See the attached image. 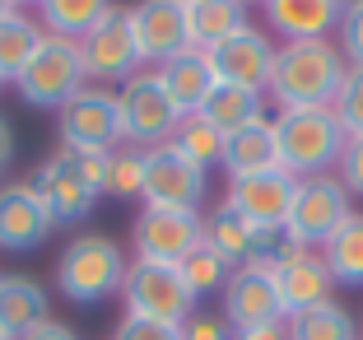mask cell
<instances>
[{
	"label": "cell",
	"instance_id": "obj_2",
	"mask_svg": "<svg viewBox=\"0 0 363 340\" xmlns=\"http://www.w3.org/2000/svg\"><path fill=\"white\" fill-rule=\"evenodd\" d=\"M275 154L279 168L294 177H321L331 172L345 154V126L335 121L331 107H298V112H279L275 121Z\"/></svg>",
	"mask_w": 363,
	"mask_h": 340
},
{
	"label": "cell",
	"instance_id": "obj_33",
	"mask_svg": "<svg viewBox=\"0 0 363 340\" xmlns=\"http://www.w3.org/2000/svg\"><path fill=\"white\" fill-rule=\"evenodd\" d=\"M65 149V145H61ZM75 172L94 187V192H107V172H112V149H65Z\"/></svg>",
	"mask_w": 363,
	"mask_h": 340
},
{
	"label": "cell",
	"instance_id": "obj_3",
	"mask_svg": "<svg viewBox=\"0 0 363 340\" xmlns=\"http://www.w3.org/2000/svg\"><path fill=\"white\" fill-rule=\"evenodd\" d=\"M126 266V252L107 234H79L56 256V289L70 303H103V298L121 294Z\"/></svg>",
	"mask_w": 363,
	"mask_h": 340
},
{
	"label": "cell",
	"instance_id": "obj_32",
	"mask_svg": "<svg viewBox=\"0 0 363 340\" xmlns=\"http://www.w3.org/2000/svg\"><path fill=\"white\" fill-rule=\"evenodd\" d=\"M331 112L345 126V136H363V65H350V70H345V84H340V94H335Z\"/></svg>",
	"mask_w": 363,
	"mask_h": 340
},
{
	"label": "cell",
	"instance_id": "obj_45",
	"mask_svg": "<svg viewBox=\"0 0 363 340\" xmlns=\"http://www.w3.org/2000/svg\"><path fill=\"white\" fill-rule=\"evenodd\" d=\"M0 340H5V336H0Z\"/></svg>",
	"mask_w": 363,
	"mask_h": 340
},
{
	"label": "cell",
	"instance_id": "obj_27",
	"mask_svg": "<svg viewBox=\"0 0 363 340\" xmlns=\"http://www.w3.org/2000/svg\"><path fill=\"white\" fill-rule=\"evenodd\" d=\"M321 261H326L335 285L363 289V214L359 210L340 224V234H335L331 243L321 247Z\"/></svg>",
	"mask_w": 363,
	"mask_h": 340
},
{
	"label": "cell",
	"instance_id": "obj_9",
	"mask_svg": "<svg viewBox=\"0 0 363 340\" xmlns=\"http://www.w3.org/2000/svg\"><path fill=\"white\" fill-rule=\"evenodd\" d=\"M130 243H135L140 261H168V266H182V256L196 252V247L205 243V219H201V210L145 205V210L135 214Z\"/></svg>",
	"mask_w": 363,
	"mask_h": 340
},
{
	"label": "cell",
	"instance_id": "obj_23",
	"mask_svg": "<svg viewBox=\"0 0 363 340\" xmlns=\"http://www.w3.org/2000/svg\"><path fill=\"white\" fill-rule=\"evenodd\" d=\"M279 168L275 154V126L270 121H252V126L224 136V172L228 177H247V172Z\"/></svg>",
	"mask_w": 363,
	"mask_h": 340
},
{
	"label": "cell",
	"instance_id": "obj_29",
	"mask_svg": "<svg viewBox=\"0 0 363 340\" xmlns=\"http://www.w3.org/2000/svg\"><path fill=\"white\" fill-rule=\"evenodd\" d=\"M289 340H359V331L340 303H321V308L289 322Z\"/></svg>",
	"mask_w": 363,
	"mask_h": 340
},
{
	"label": "cell",
	"instance_id": "obj_22",
	"mask_svg": "<svg viewBox=\"0 0 363 340\" xmlns=\"http://www.w3.org/2000/svg\"><path fill=\"white\" fill-rule=\"evenodd\" d=\"M186 28H191L196 52H214L219 43L252 28L242 0H186Z\"/></svg>",
	"mask_w": 363,
	"mask_h": 340
},
{
	"label": "cell",
	"instance_id": "obj_28",
	"mask_svg": "<svg viewBox=\"0 0 363 340\" xmlns=\"http://www.w3.org/2000/svg\"><path fill=\"white\" fill-rule=\"evenodd\" d=\"M172 145L186 154V159L196 163V168H224V136L210 126V121L196 112V117H182L177 121V136H172Z\"/></svg>",
	"mask_w": 363,
	"mask_h": 340
},
{
	"label": "cell",
	"instance_id": "obj_36",
	"mask_svg": "<svg viewBox=\"0 0 363 340\" xmlns=\"http://www.w3.org/2000/svg\"><path fill=\"white\" fill-rule=\"evenodd\" d=\"M112 340H182L177 327H168V322H150V317H121L117 331H112Z\"/></svg>",
	"mask_w": 363,
	"mask_h": 340
},
{
	"label": "cell",
	"instance_id": "obj_18",
	"mask_svg": "<svg viewBox=\"0 0 363 340\" xmlns=\"http://www.w3.org/2000/svg\"><path fill=\"white\" fill-rule=\"evenodd\" d=\"M224 322L233 331L261 327V322H284L270 266H238L233 275H228V285H224Z\"/></svg>",
	"mask_w": 363,
	"mask_h": 340
},
{
	"label": "cell",
	"instance_id": "obj_41",
	"mask_svg": "<svg viewBox=\"0 0 363 340\" xmlns=\"http://www.w3.org/2000/svg\"><path fill=\"white\" fill-rule=\"evenodd\" d=\"M340 5V14H350V10H363V0H335Z\"/></svg>",
	"mask_w": 363,
	"mask_h": 340
},
{
	"label": "cell",
	"instance_id": "obj_30",
	"mask_svg": "<svg viewBox=\"0 0 363 340\" xmlns=\"http://www.w3.org/2000/svg\"><path fill=\"white\" fill-rule=\"evenodd\" d=\"M177 270H182V280H186V289H191L196 298H205V294H224L228 275H233V270H228V261L214 252L210 243H201L196 252H186Z\"/></svg>",
	"mask_w": 363,
	"mask_h": 340
},
{
	"label": "cell",
	"instance_id": "obj_7",
	"mask_svg": "<svg viewBox=\"0 0 363 340\" xmlns=\"http://www.w3.org/2000/svg\"><path fill=\"white\" fill-rule=\"evenodd\" d=\"M354 196L340 187V177L331 172H321V177H303L298 182V196H294V210L284 219V234L294 238L298 247H326L335 234H340V224L354 214Z\"/></svg>",
	"mask_w": 363,
	"mask_h": 340
},
{
	"label": "cell",
	"instance_id": "obj_4",
	"mask_svg": "<svg viewBox=\"0 0 363 340\" xmlns=\"http://www.w3.org/2000/svg\"><path fill=\"white\" fill-rule=\"evenodd\" d=\"M121 303H126L130 317L168 322V327H182V322L196 312V294L186 289L182 270L168 266V261H140V256L126 266Z\"/></svg>",
	"mask_w": 363,
	"mask_h": 340
},
{
	"label": "cell",
	"instance_id": "obj_14",
	"mask_svg": "<svg viewBox=\"0 0 363 340\" xmlns=\"http://www.w3.org/2000/svg\"><path fill=\"white\" fill-rule=\"evenodd\" d=\"M270 275H275V289H279V308H284V322L303 317V312L321 308V303H331V270H326V261H321L317 247H289L284 256H279L275 266H270Z\"/></svg>",
	"mask_w": 363,
	"mask_h": 340
},
{
	"label": "cell",
	"instance_id": "obj_37",
	"mask_svg": "<svg viewBox=\"0 0 363 340\" xmlns=\"http://www.w3.org/2000/svg\"><path fill=\"white\" fill-rule=\"evenodd\" d=\"M182 340H233V327L224 317H214V312H191V317L177 327Z\"/></svg>",
	"mask_w": 363,
	"mask_h": 340
},
{
	"label": "cell",
	"instance_id": "obj_19",
	"mask_svg": "<svg viewBox=\"0 0 363 340\" xmlns=\"http://www.w3.org/2000/svg\"><path fill=\"white\" fill-rule=\"evenodd\" d=\"M266 28L279 43H312V38H331L340 23V5L335 0H261Z\"/></svg>",
	"mask_w": 363,
	"mask_h": 340
},
{
	"label": "cell",
	"instance_id": "obj_17",
	"mask_svg": "<svg viewBox=\"0 0 363 340\" xmlns=\"http://www.w3.org/2000/svg\"><path fill=\"white\" fill-rule=\"evenodd\" d=\"M56 234V219L47 214L43 196L28 182H5L0 187V252H33Z\"/></svg>",
	"mask_w": 363,
	"mask_h": 340
},
{
	"label": "cell",
	"instance_id": "obj_38",
	"mask_svg": "<svg viewBox=\"0 0 363 340\" xmlns=\"http://www.w3.org/2000/svg\"><path fill=\"white\" fill-rule=\"evenodd\" d=\"M233 340H289V322H261V327L233 331Z\"/></svg>",
	"mask_w": 363,
	"mask_h": 340
},
{
	"label": "cell",
	"instance_id": "obj_12",
	"mask_svg": "<svg viewBox=\"0 0 363 340\" xmlns=\"http://www.w3.org/2000/svg\"><path fill=\"white\" fill-rule=\"evenodd\" d=\"M130 33H135L140 61L145 65H168L191 47V28H186V0H140L130 5Z\"/></svg>",
	"mask_w": 363,
	"mask_h": 340
},
{
	"label": "cell",
	"instance_id": "obj_16",
	"mask_svg": "<svg viewBox=\"0 0 363 340\" xmlns=\"http://www.w3.org/2000/svg\"><path fill=\"white\" fill-rule=\"evenodd\" d=\"M28 187L43 196L47 214H52L56 224H84L89 214H94L98 196H103V192H94V187L75 172V163H70L65 149H56L52 159L38 163V172L28 177Z\"/></svg>",
	"mask_w": 363,
	"mask_h": 340
},
{
	"label": "cell",
	"instance_id": "obj_40",
	"mask_svg": "<svg viewBox=\"0 0 363 340\" xmlns=\"http://www.w3.org/2000/svg\"><path fill=\"white\" fill-rule=\"evenodd\" d=\"M10 163H14V131H10V121L0 117V177H5Z\"/></svg>",
	"mask_w": 363,
	"mask_h": 340
},
{
	"label": "cell",
	"instance_id": "obj_1",
	"mask_svg": "<svg viewBox=\"0 0 363 340\" xmlns=\"http://www.w3.org/2000/svg\"><path fill=\"white\" fill-rule=\"evenodd\" d=\"M350 61L331 38H312V43H279L275 70H270V103L279 112H298V107H331L345 84Z\"/></svg>",
	"mask_w": 363,
	"mask_h": 340
},
{
	"label": "cell",
	"instance_id": "obj_8",
	"mask_svg": "<svg viewBox=\"0 0 363 340\" xmlns=\"http://www.w3.org/2000/svg\"><path fill=\"white\" fill-rule=\"evenodd\" d=\"M79 56H84V75L94 84L112 89V84H126L130 75L140 70V47H135V33H130V14L121 5L103 14L94 28L79 38Z\"/></svg>",
	"mask_w": 363,
	"mask_h": 340
},
{
	"label": "cell",
	"instance_id": "obj_15",
	"mask_svg": "<svg viewBox=\"0 0 363 340\" xmlns=\"http://www.w3.org/2000/svg\"><path fill=\"white\" fill-rule=\"evenodd\" d=\"M275 52H279L275 38L252 23V28H242L238 38L219 43L205 56H210L219 84H238V89H252V94H266L270 89V70H275Z\"/></svg>",
	"mask_w": 363,
	"mask_h": 340
},
{
	"label": "cell",
	"instance_id": "obj_21",
	"mask_svg": "<svg viewBox=\"0 0 363 340\" xmlns=\"http://www.w3.org/2000/svg\"><path fill=\"white\" fill-rule=\"evenodd\" d=\"M159 79H163V89H168L172 107H177L182 117H196V112L205 107V98H210V89L219 84L210 56L196 52V47H186V52L172 56L168 65H159Z\"/></svg>",
	"mask_w": 363,
	"mask_h": 340
},
{
	"label": "cell",
	"instance_id": "obj_34",
	"mask_svg": "<svg viewBox=\"0 0 363 340\" xmlns=\"http://www.w3.org/2000/svg\"><path fill=\"white\" fill-rule=\"evenodd\" d=\"M335 177L350 196H363V136H350L345 140V154L335 163Z\"/></svg>",
	"mask_w": 363,
	"mask_h": 340
},
{
	"label": "cell",
	"instance_id": "obj_25",
	"mask_svg": "<svg viewBox=\"0 0 363 340\" xmlns=\"http://www.w3.org/2000/svg\"><path fill=\"white\" fill-rule=\"evenodd\" d=\"M43 43H47V33H43L38 19H28V14H19V10H14L10 19H0V84H14Z\"/></svg>",
	"mask_w": 363,
	"mask_h": 340
},
{
	"label": "cell",
	"instance_id": "obj_6",
	"mask_svg": "<svg viewBox=\"0 0 363 340\" xmlns=\"http://www.w3.org/2000/svg\"><path fill=\"white\" fill-rule=\"evenodd\" d=\"M117 103H121V140H126V145L154 149V145H168V140L177 136L182 112L172 107L159 70H145V65H140L126 84L117 89Z\"/></svg>",
	"mask_w": 363,
	"mask_h": 340
},
{
	"label": "cell",
	"instance_id": "obj_5",
	"mask_svg": "<svg viewBox=\"0 0 363 340\" xmlns=\"http://www.w3.org/2000/svg\"><path fill=\"white\" fill-rule=\"evenodd\" d=\"M84 84H89V75H84L79 43L52 38V33H47V43L33 52V61L23 65V75L14 79V89H19V98L28 107H56V112H61Z\"/></svg>",
	"mask_w": 363,
	"mask_h": 340
},
{
	"label": "cell",
	"instance_id": "obj_43",
	"mask_svg": "<svg viewBox=\"0 0 363 340\" xmlns=\"http://www.w3.org/2000/svg\"><path fill=\"white\" fill-rule=\"evenodd\" d=\"M14 5H38V0H14Z\"/></svg>",
	"mask_w": 363,
	"mask_h": 340
},
{
	"label": "cell",
	"instance_id": "obj_39",
	"mask_svg": "<svg viewBox=\"0 0 363 340\" xmlns=\"http://www.w3.org/2000/svg\"><path fill=\"white\" fill-rule=\"evenodd\" d=\"M23 340H79V331H75V327H65V322H56V317H47L43 327H33Z\"/></svg>",
	"mask_w": 363,
	"mask_h": 340
},
{
	"label": "cell",
	"instance_id": "obj_13",
	"mask_svg": "<svg viewBox=\"0 0 363 340\" xmlns=\"http://www.w3.org/2000/svg\"><path fill=\"white\" fill-rule=\"evenodd\" d=\"M294 196H298V177L284 168H266V172H247V177H228L224 205L238 210L242 219H252L257 229H284Z\"/></svg>",
	"mask_w": 363,
	"mask_h": 340
},
{
	"label": "cell",
	"instance_id": "obj_35",
	"mask_svg": "<svg viewBox=\"0 0 363 340\" xmlns=\"http://www.w3.org/2000/svg\"><path fill=\"white\" fill-rule=\"evenodd\" d=\"M335 47H340V56L350 65H363V10L340 14V23H335Z\"/></svg>",
	"mask_w": 363,
	"mask_h": 340
},
{
	"label": "cell",
	"instance_id": "obj_11",
	"mask_svg": "<svg viewBox=\"0 0 363 340\" xmlns=\"http://www.w3.org/2000/svg\"><path fill=\"white\" fill-rule=\"evenodd\" d=\"M61 140L65 149H117L121 140V103L117 89L84 84L61 107Z\"/></svg>",
	"mask_w": 363,
	"mask_h": 340
},
{
	"label": "cell",
	"instance_id": "obj_42",
	"mask_svg": "<svg viewBox=\"0 0 363 340\" xmlns=\"http://www.w3.org/2000/svg\"><path fill=\"white\" fill-rule=\"evenodd\" d=\"M14 10H19V5H14V0H0V19H10Z\"/></svg>",
	"mask_w": 363,
	"mask_h": 340
},
{
	"label": "cell",
	"instance_id": "obj_31",
	"mask_svg": "<svg viewBox=\"0 0 363 340\" xmlns=\"http://www.w3.org/2000/svg\"><path fill=\"white\" fill-rule=\"evenodd\" d=\"M145 192V149L117 145L112 149V172H107V192L112 201H140Z\"/></svg>",
	"mask_w": 363,
	"mask_h": 340
},
{
	"label": "cell",
	"instance_id": "obj_24",
	"mask_svg": "<svg viewBox=\"0 0 363 340\" xmlns=\"http://www.w3.org/2000/svg\"><path fill=\"white\" fill-rule=\"evenodd\" d=\"M201 117L219 136H233V131L252 126V121H266V94H252V89H238V84H214Z\"/></svg>",
	"mask_w": 363,
	"mask_h": 340
},
{
	"label": "cell",
	"instance_id": "obj_20",
	"mask_svg": "<svg viewBox=\"0 0 363 340\" xmlns=\"http://www.w3.org/2000/svg\"><path fill=\"white\" fill-rule=\"evenodd\" d=\"M52 317V298L38 280L28 275H0V336L23 340L33 327Z\"/></svg>",
	"mask_w": 363,
	"mask_h": 340
},
{
	"label": "cell",
	"instance_id": "obj_26",
	"mask_svg": "<svg viewBox=\"0 0 363 340\" xmlns=\"http://www.w3.org/2000/svg\"><path fill=\"white\" fill-rule=\"evenodd\" d=\"M107 10H112V0H38V23H43V33H52V38L79 43Z\"/></svg>",
	"mask_w": 363,
	"mask_h": 340
},
{
	"label": "cell",
	"instance_id": "obj_10",
	"mask_svg": "<svg viewBox=\"0 0 363 340\" xmlns=\"http://www.w3.org/2000/svg\"><path fill=\"white\" fill-rule=\"evenodd\" d=\"M205 192H210V172L196 168L177 145H154L145 149V205H172V210H201Z\"/></svg>",
	"mask_w": 363,
	"mask_h": 340
},
{
	"label": "cell",
	"instance_id": "obj_44",
	"mask_svg": "<svg viewBox=\"0 0 363 340\" xmlns=\"http://www.w3.org/2000/svg\"><path fill=\"white\" fill-rule=\"evenodd\" d=\"M242 5H252V0H242ZM257 5H261V0H257Z\"/></svg>",
	"mask_w": 363,
	"mask_h": 340
}]
</instances>
